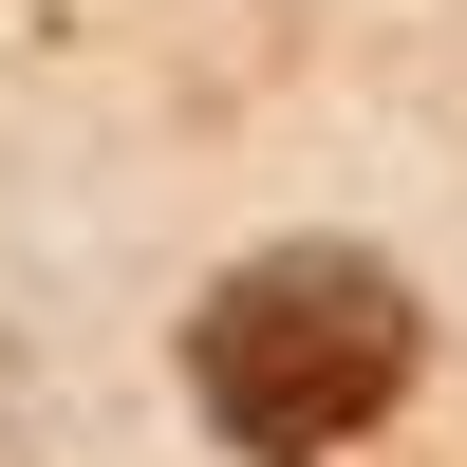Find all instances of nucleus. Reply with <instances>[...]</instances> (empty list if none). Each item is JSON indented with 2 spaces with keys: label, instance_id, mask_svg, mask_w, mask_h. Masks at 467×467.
<instances>
[{
  "label": "nucleus",
  "instance_id": "nucleus-1",
  "mask_svg": "<svg viewBox=\"0 0 467 467\" xmlns=\"http://www.w3.org/2000/svg\"><path fill=\"white\" fill-rule=\"evenodd\" d=\"M187 393H206V431H244L262 467H318V449H356L374 411L411 393V299L374 281L356 244H281V262H244V281L206 299Z\"/></svg>",
  "mask_w": 467,
  "mask_h": 467
}]
</instances>
